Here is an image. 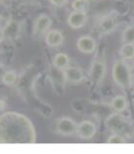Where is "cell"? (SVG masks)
<instances>
[{"label":"cell","mask_w":134,"mask_h":154,"mask_svg":"<svg viewBox=\"0 0 134 154\" xmlns=\"http://www.w3.org/2000/svg\"><path fill=\"white\" fill-rule=\"evenodd\" d=\"M116 28V21L111 16H106L100 23V29L104 33H110Z\"/></svg>","instance_id":"4fadbf2b"},{"label":"cell","mask_w":134,"mask_h":154,"mask_svg":"<svg viewBox=\"0 0 134 154\" xmlns=\"http://www.w3.org/2000/svg\"><path fill=\"white\" fill-rule=\"evenodd\" d=\"M45 42L49 47L56 48L62 45L64 42V35L58 29H50L46 32Z\"/></svg>","instance_id":"30bf717a"},{"label":"cell","mask_w":134,"mask_h":154,"mask_svg":"<svg viewBox=\"0 0 134 154\" xmlns=\"http://www.w3.org/2000/svg\"><path fill=\"white\" fill-rule=\"evenodd\" d=\"M133 86H134V82H133Z\"/></svg>","instance_id":"603a6c76"},{"label":"cell","mask_w":134,"mask_h":154,"mask_svg":"<svg viewBox=\"0 0 134 154\" xmlns=\"http://www.w3.org/2000/svg\"><path fill=\"white\" fill-rule=\"evenodd\" d=\"M68 0H50V2L53 4L55 6H58V7H61L65 5V4L67 3Z\"/></svg>","instance_id":"d6986e66"},{"label":"cell","mask_w":134,"mask_h":154,"mask_svg":"<svg viewBox=\"0 0 134 154\" xmlns=\"http://www.w3.org/2000/svg\"><path fill=\"white\" fill-rule=\"evenodd\" d=\"M84 1H85V3H86V4H88V3L93 2V1H94V0H84Z\"/></svg>","instance_id":"7402d4cb"},{"label":"cell","mask_w":134,"mask_h":154,"mask_svg":"<svg viewBox=\"0 0 134 154\" xmlns=\"http://www.w3.org/2000/svg\"><path fill=\"white\" fill-rule=\"evenodd\" d=\"M85 3L84 0H74V2L72 3V7L74 11H85Z\"/></svg>","instance_id":"ac0fdd59"},{"label":"cell","mask_w":134,"mask_h":154,"mask_svg":"<svg viewBox=\"0 0 134 154\" xmlns=\"http://www.w3.org/2000/svg\"><path fill=\"white\" fill-rule=\"evenodd\" d=\"M52 25V20L49 16L47 15H40L36 19L34 26V34L35 36H41L45 34L49 30V28Z\"/></svg>","instance_id":"8992f818"},{"label":"cell","mask_w":134,"mask_h":154,"mask_svg":"<svg viewBox=\"0 0 134 154\" xmlns=\"http://www.w3.org/2000/svg\"><path fill=\"white\" fill-rule=\"evenodd\" d=\"M78 124L71 117H62L57 121L56 132L62 136H72L76 134Z\"/></svg>","instance_id":"3957f363"},{"label":"cell","mask_w":134,"mask_h":154,"mask_svg":"<svg viewBox=\"0 0 134 154\" xmlns=\"http://www.w3.org/2000/svg\"><path fill=\"white\" fill-rule=\"evenodd\" d=\"M121 40H123V44H126V43L134 44V26H129L123 30Z\"/></svg>","instance_id":"2e32d148"},{"label":"cell","mask_w":134,"mask_h":154,"mask_svg":"<svg viewBox=\"0 0 134 154\" xmlns=\"http://www.w3.org/2000/svg\"><path fill=\"white\" fill-rule=\"evenodd\" d=\"M112 75L115 83L123 89H129L132 85L131 71L128 64L123 60H117L113 64Z\"/></svg>","instance_id":"7a4b0ae2"},{"label":"cell","mask_w":134,"mask_h":154,"mask_svg":"<svg viewBox=\"0 0 134 154\" xmlns=\"http://www.w3.org/2000/svg\"><path fill=\"white\" fill-rule=\"evenodd\" d=\"M5 106H6L5 102L2 100H0V110H3V109L5 108Z\"/></svg>","instance_id":"44dd1931"},{"label":"cell","mask_w":134,"mask_h":154,"mask_svg":"<svg viewBox=\"0 0 134 154\" xmlns=\"http://www.w3.org/2000/svg\"><path fill=\"white\" fill-rule=\"evenodd\" d=\"M70 63V58L65 53H58L53 59V66L58 69H64Z\"/></svg>","instance_id":"8fae6325"},{"label":"cell","mask_w":134,"mask_h":154,"mask_svg":"<svg viewBox=\"0 0 134 154\" xmlns=\"http://www.w3.org/2000/svg\"><path fill=\"white\" fill-rule=\"evenodd\" d=\"M105 73H106V64L102 60H95L92 63V66L89 72V77L93 84L99 85L103 81Z\"/></svg>","instance_id":"277c9868"},{"label":"cell","mask_w":134,"mask_h":154,"mask_svg":"<svg viewBox=\"0 0 134 154\" xmlns=\"http://www.w3.org/2000/svg\"><path fill=\"white\" fill-rule=\"evenodd\" d=\"M96 41L91 36H80L76 41V48L79 52L84 54H92L96 50Z\"/></svg>","instance_id":"52a82bcc"},{"label":"cell","mask_w":134,"mask_h":154,"mask_svg":"<svg viewBox=\"0 0 134 154\" xmlns=\"http://www.w3.org/2000/svg\"><path fill=\"white\" fill-rule=\"evenodd\" d=\"M111 105L116 112H123L127 107V100L123 96H116L112 100Z\"/></svg>","instance_id":"7c38bea8"},{"label":"cell","mask_w":134,"mask_h":154,"mask_svg":"<svg viewBox=\"0 0 134 154\" xmlns=\"http://www.w3.org/2000/svg\"><path fill=\"white\" fill-rule=\"evenodd\" d=\"M17 79H18L17 73L14 70H7L6 72H4V74L2 76V82L5 85H7V86L14 85Z\"/></svg>","instance_id":"9a60e30c"},{"label":"cell","mask_w":134,"mask_h":154,"mask_svg":"<svg viewBox=\"0 0 134 154\" xmlns=\"http://www.w3.org/2000/svg\"><path fill=\"white\" fill-rule=\"evenodd\" d=\"M120 56L124 60H132L134 58V44H123L120 49Z\"/></svg>","instance_id":"5bb4252c"},{"label":"cell","mask_w":134,"mask_h":154,"mask_svg":"<svg viewBox=\"0 0 134 154\" xmlns=\"http://www.w3.org/2000/svg\"><path fill=\"white\" fill-rule=\"evenodd\" d=\"M63 75L65 80L69 83H79L84 79V74L79 67L67 66L63 69Z\"/></svg>","instance_id":"ba28073f"},{"label":"cell","mask_w":134,"mask_h":154,"mask_svg":"<svg viewBox=\"0 0 134 154\" xmlns=\"http://www.w3.org/2000/svg\"><path fill=\"white\" fill-rule=\"evenodd\" d=\"M87 21V15L85 11H74L68 17V25L72 28L82 27Z\"/></svg>","instance_id":"9c48e42d"},{"label":"cell","mask_w":134,"mask_h":154,"mask_svg":"<svg viewBox=\"0 0 134 154\" xmlns=\"http://www.w3.org/2000/svg\"><path fill=\"white\" fill-rule=\"evenodd\" d=\"M96 131L97 127L94 123L89 120H84L78 124L76 135L82 140H90L95 136Z\"/></svg>","instance_id":"5b68a950"},{"label":"cell","mask_w":134,"mask_h":154,"mask_svg":"<svg viewBox=\"0 0 134 154\" xmlns=\"http://www.w3.org/2000/svg\"><path fill=\"white\" fill-rule=\"evenodd\" d=\"M36 140L30 120L17 112H6L0 116V143H32Z\"/></svg>","instance_id":"6da1fadb"},{"label":"cell","mask_w":134,"mask_h":154,"mask_svg":"<svg viewBox=\"0 0 134 154\" xmlns=\"http://www.w3.org/2000/svg\"><path fill=\"white\" fill-rule=\"evenodd\" d=\"M125 143L124 137L123 136L119 135V134H113L109 137L107 140V143L109 144H116V143Z\"/></svg>","instance_id":"e0dca14e"},{"label":"cell","mask_w":134,"mask_h":154,"mask_svg":"<svg viewBox=\"0 0 134 154\" xmlns=\"http://www.w3.org/2000/svg\"><path fill=\"white\" fill-rule=\"evenodd\" d=\"M4 38H5V31H3V29L0 28V42L3 41Z\"/></svg>","instance_id":"ffe728a7"}]
</instances>
